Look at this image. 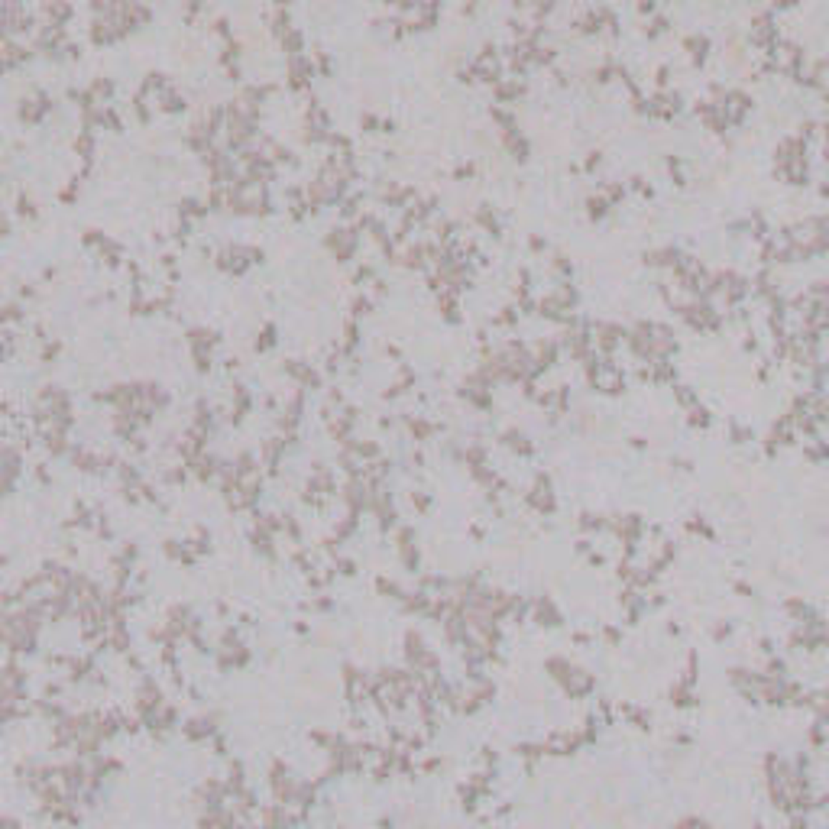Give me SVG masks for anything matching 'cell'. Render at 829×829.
Wrapping results in <instances>:
<instances>
[{
  "mask_svg": "<svg viewBox=\"0 0 829 829\" xmlns=\"http://www.w3.org/2000/svg\"><path fill=\"white\" fill-rule=\"evenodd\" d=\"M263 260H266V253H263L260 246H243V243L224 246L220 253H214V266H218L220 273H227V275H243L246 269L260 266Z\"/></svg>",
  "mask_w": 829,
  "mask_h": 829,
  "instance_id": "6da1fadb",
  "label": "cell"
},
{
  "mask_svg": "<svg viewBox=\"0 0 829 829\" xmlns=\"http://www.w3.org/2000/svg\"><path fill=\"white\" fill-rule=\"evenodd\" d=\"M162 703H166V693H162L159 681L153 674H140V687L133 693V713L143 719V726H146V719H153L162 710Z\"/></svg>",
  "mask_w": 829,
  "mask_h": 829,
  "instance_id": "7a4b0ae2",
  "label": "cell"
},
{
  "mask_svg": "<svg viewBox=\"0 0 829 829\" xmlns=\"http://www.w3.org/2000/svg\"><path fill=\"white\" fill-rule=\"evenodd\" d=\"M395 557H399L402 570L405 574H422V551H418V534L412 525H399L395 528Z\"/></svg>",
  "mask_w": 829,
  "mask_h": 829,
  "instance_id": "3957f363",
  "label": "cell"
},
{
  "mask_svg": "<svg viewBox=\"0 0 829 829\" xmlns=\"http://www.w3.org/2000/svg\"><path fill=\"white\" fill-rule=\"evenodd\" d=\"M282 372H285L295 386L308 389V392H321V389H324V372L317 370V366L305 363V360H295V357L285 360V363H282Z\"/></svg>",
  "mask_w": 829,
  "mask_h": 829,
  "instance_id": "277c9868",
  "label": "cell"
},
{
  "mask_svg": "<svg viewBox=\"0 0 829 829\" xmlns=\"http://www.w3.org/2000/svg\"><path fill=\"white\" fill-rule=\"evenodd\" d=\"M218 732H220V716H218V713H201V716H191V719H185V723H182V736H185V742H191V745L211 742Z\"/></svg>",
  "mask_w": 829,
  "mask_h": 829,
  "instance_id": "5b68a950",
  "label": "cell"
},
{
  "mask_svg": "<svg viewBox=\"0 0 829 829\" xmlns=\"http://www.w3.org/2000/svg\"><path fill=\"white\" fill-rule=\"evenodd\" d=\"M166 626H169L172 632H176L178 639L185 641L191 629H204V619L195 616V609H191L188 603H176V606H169V609H166Z\"/></svg>",
  "mask_w": 829,
  "mask_h": 829,
  "instance_id": "8992f818",
  "label": "cell"
},
{
  "mask_svg": "<svg viewBox=\"0 0 829 829\" xmlns=\"http://www.w3.org/2000/svg\"><path fill=\"white\" fill-rule=\"evenodd\" d=\"M285 454H288V444L279 431L269 434L266 441H260V460H263V470H266L269 479L279 477V467H282V460H285Z\"/></svg>",
  "mask_w": 829,
  "mask_h": 829,
  "instance_id": "52a82bcc",
  "label": "cell"
},
{
  "mask_svg": "<svg viewBox=\"0 0 829 829\" xmlns=\"http://www.w3.org/2000/svg\"><path fill=\"white\" fill-rule=\"evenodd\" d=\"M195 803L201 810H218L230 803V794H227V780L224 778H208L198 784L195 790Z\"/></svg>",
  "mask_w": 829,
  "mask_h": 829,
  "instance_id": "ba28073f",
  "label": "cell"
},
{
  "mask_svg": "<svg viewBox=\"0 0 829 829\" xmlns=\"http://www.w3.org/2000/svg\"><path fill=\"white\" fill-rule=\"evenodd\" d=\"M23 454H26V450H23L20 444H14V441L4 444V496H14L16 492V483H20V477H23Z\"/></svg>",
  "mask_w": 829,
  "mask_h": 829,
  "instance_id": "9c48e42d",
  "label": "cell"
},
{
  "mask_svg": "<svg viewBox=\"0 0 829 829\" xmlns=\"http://www.w3.org/2000/svg\"><path fill=\"white\" fill-rule=\"evenodd\" d=\"M253 661V651L240 641L233 648H214V664H218L220 674H233V671H243L246 664Z\"/></svg>",
  "mask_w": 829,
  "mask_h": 829,
  "instance_id": "30bf717a",
  "label": "cell"
},
{
  "mask_svg": "<svg viewBox=\"0 0 829 829\" xmlns=\"http://www.w3.org/2000/svg\"><path fill=\"white\" fill-rule=\"evenodd\" d=\"M188 464V470H191V477L198 479V483H218V477H220V464H224V457H218V454H211V450H204V454H198V457H191V460H185Z\"/></svg>",
  "mask_w": 829,
  "mask_h": 829,
  "instance_id": "8fae6325",
  "label": "cell"
},
{
  "mask_svg": "<svg viewBox=\"0 0 829 829\" xmlns=\"http://www.w3.org/2000/svg\"><path fill=\"white\" fill-rule=\"evenodd\" d=\"M94 671H98V654H94V651L71 654L68 668H65V681H68L71 687H78V683H88V681H91Z\"/></svg>",
  "mask_w": 829,
  "mask_h": 829,
  "instance_id": "7c38bea8",
  "label": "cell"
},
{
  "mask_svg": "<svg viewBox=\"0 0 829 829\" xmlns=\"http://www.w3.org/2000/svg\"><path fill=\"white\" fill-rule=\"evenodd\" d=\"M68 464L75 467L78 473H91V477H101V450H91L88 444H71Z\"/></svg>",
  "mask_w": 829,
  "mask_h": 829,
  "instance_id": "4fadbf2b",
  "label": "cell"
},
{
  "mask_svg": "<svg viewBox=\"0 0 829 829\" xmlns=\"http://www.w3.org/2000/svg\"><path fill=\"white\" fill-rule=\"evenodd\" d=\"M52 107H56V101H52L49 94H36V98H29L20 104V120L29 123V127H39V123L52 113Z\"/></svg>",
  "mask_w": 829,
  "mask_h": 829,
  "instance_id": "5bb4252c",
  "label": "cell"
},
{
  "mask_svg": "<svg viewBox=\"0 0 829 829\" xmlns=\"http://www.w3.org/2000/svg\"><path fill=\"white\" fill-rule=\"evenodd\" d=\"M402 424H405V434L412 437L414 444H428L431 437L441 431V424L428 422L424 414H402Z\"/></svg>",
  "mask_w": 829,
  "mask_h": 829,
  "instance_id": "9a60e30c",
  "label": "cell"
},
{
  "mask_svg": "<svg viewBox=\"0 0 829 829\" xmlns=\"http://www.w3.org/2000/svg\"><path fill=\"white\" fill-rule=\"evenodd\" d=\"M250 548H253V554H260L263 561L275 564L279 561V544H275V534L266 532V528H250Z\"/></svg>",
  "mask_w": 829,
  "mask_h": 829,
  "instance_id": "2e32d148",
  "label": "cell"
},
{
  "mask_svg": "<svg viewBox=\"0 0 829 829\" xmlns=\"http://www.w3.org/2000/svg\"><path fill=\"white\" fill-rule=\"evenodd\" d=\"M162 554H166V561H172V564H182V567H198V561L201 557L191 551V544L188 541H178V538H166L162 541Z\"/></svg>",
  "mask_w": 829,
  "mask_h": 829,
  "instance_id": "e0dca14e",
  "label": "cell"
},
{
  "mask_svg": "<svg viewBox=\"0 0 829 829\" xmlns=\"http://www.w3.org/2000/svg\"><path fill=\"white\" fill-rule=\"evenodd\" d=\"M414 389V370L408 363H399V372H395V380L386 386V392H382V399L386 402H395L402 399V395H408Z\"/></svg>",
  "mask_w": 829,
  "mask_h": 829,
  "instance_id": "ac0fdd59",
  "label": "cell"
},
{
  "mask_svg": "<svg viewBox=\"0 0 829 829\" xmlns=\"http://www.w3.org/2000/svg\"><path fill=\"white\" fill-rule=\"evenodd\" d=\"M185 344H188V350H211L214 353L220 347V334L211 327H188Z\"/></svg>",
  "mask_w": 829,
  "mask_h": 829,
  "instance_id": "d6986e66",
  "label": "cell"
},
{
  "mask_svg": "<svg viewBox=\"0 0 829 829\" xmlns=\"http://www.w3.org/2000/svg\"><path fill=\"white\" fill-rule=\"evenodd\" d=\"M431 603H434V596H431L424 586H418V590H408L405 599H402L399 606H402V612H405V616H428Z\"/></svg>",
  "mask_w": 829,
  "mask_h": 829,
  "instance_id": "ffe728a7",
  "label": "cell"
},
{
  "mask_svg": "<svg viewBox=\"0 0 829 829\" xmlns=\"http://www.w3.org/2000/svg\"><path fill=\"white\" fill-rule=\"evenodd\" d=\"M94 519H98V509H91L88 502H75L71 506V519L65 522V528L68 532H94Z\"/></svg>",
  "mask_w": 829,
  "mask_h": 829,
  "instance_id": "44dd1931",
  "label": "cell"
},
{
  "mask_svg": "<svg viewBox=\"0 0 829 829\" xmlns=\"http://www.w3.org/2000/svg\"><path fill=\"white\" fill-rule=\"evenodd\" d=\"M317 794H321V784L317 780H298V794H295V810L311 813L317 807Z\"/></svg>",
  "mask_w": 829,
  "mask_h": 829,
  "instance_id": "7402d4cb",
  "label": "cell"
},
{
  "mask_svg": "<svg viewBox=\"0 0 829 829\" xmlns=\"http://www.w3.org/2000/svg\"><path fill=\"white\" fill-rule=\"evenodd\" d=\"M224 780H227V794L230 797H237L240 790L246 787V765L240 758H227V774H224Z\"/></svg>",
  "mask_w": 829,
  "mask_h": 829,
  "instance_id": "603a6c76",
  "label": "cell"
},
{
  "mask_svg": "<svg viewBox=\"0 0 829 829\" xmlns=\"http://www.w3.org/2000/svg\"><path fill=\"white\" fill-rule=\"evenodd\" d=\"M36 706V716H43L46 723H59L62 716H68V710H65V703L62 700H49V696H39V700H33Z\"/></svg>",
  "mask_w": 829,
  "mask_h": 829,
  "instance_id": "cb8c5ba5",
  "label": "cell"
},
{
  "mask_svg": "<svg viewBox=\"0 0 829 829\" xmlns=\"http://www.w3.org/2000/svg\"><path fill=\"white\" fill-rule=\"evenodd\" d=\"M191 424L214 431V424H218V408H214L208 399H198L195 408H191Z\"/></svg>",
  "mask_w": 829,
  "mask_h": 829,
  "instance_id": "d4e9b609",
  "label": "cell"
},
{
  "mask_svg": "<svg viewBox=\"0 0 829 829\" xmlns=\"http://www.w3.org/2000/svg\"><path fill=\"white\" fill-rule=\"evenodd\" d=\"M107 641H111V651H117V654L133 651V635H130V626H111V629H107Z\"/></svg>",
  "mask_w": 829,
  "mask_h": 829,
  "instance_id": "484cf974",
  "label": "cell"
},
{
  "mask_svg": "<svg viewBox=\"0 0 829 829\" xmlns=\"http://www.w3.org/2000/svg\"><path fill=\"white\" fill-rule=\"evenodd\" d=\"M282 534H285V544H292V548H298V544H305V532H302V522L295 519L292 512H282Z\"/></svg>",
  "mask_w": 829,
  "mask_h": 829,
  "instance_id": "4316f807",
  "label": "cell"
},
{
  "mask_svg": "<svg viewBox=\"0 0 829 829\" xmlns=\"http://www.w3.org/2000/svg\"><path fill=\"white\" fill-rule=\"evenodd\" d=\"M360 519H363L360 512H350V509H347V512L337 519V525H334V534H337L340 541H350L353 534L360 532Z\"/></svg>",
  "mask_w": 829,
  "mask_h": 829,
  "instance_id": "83f0119b",
  "label": "cell"
},
{
  "mask_svg": "<svg viewBox=\"0 0 829 829\" xmlns=\"http://www.w3.org/2000/svg\"><path fill=\"white\" fill-rule=\"evenodd\" d=\"M275 344H279V327H275L273 321H266L260 327V334H256V340H253V350L256 353H269Z\"/></svg>",
  "mask_w": 829,
  "mask_h": 829,
  "instance_id": "f1b7e54d",
  "label": "cell"
},
{
  "mask_svg": "<svg viewBox=\"0 0 829 829\" xmlns=\"http://www.w3.org/2000/svg\"><path fill=\"white\" fill-rule=\"evenodd\" d=\"M146 405H153L156 412H166V408L172 405V395L166 386H159V382H146Z\"/></svg>",
  "mask_w": 829,
  "mask_h": 829,
  "instance_id": "f546056e",
  "label": "cell"
},
{
  "mask_svg": "<svg viewBox=\"0 0 829 829\" xmlns=\"http://www.w3.org/2000/svg\"><path fill=\"white\" fill-rule=\"evenodd\" d=\"M376 593H380L382 599H392V603H402L408 590H405V586H402V584H395V580H389L386 574H380V576H376Z\"/></svg>",
  "mask_w": 829,
  "mask_h": 829,
  "instance_id": "4dcf8cb0",
  "label": "cell"
},
{
  "mask_svg": "<svg viewBox=\"0 0 829 829\" xmlns=\"http://www.w3.org/2000/svg\"><path fill=\"white\" fill-rule=\"evenodd\" d=\"M185 541L191 544V551H195L198 557H208V554H211V551H214V548H211V532H208V528H204V525H195V532H191V538H185Z\"/></svg>",
  "mask_w": 829,
  "mask_h": 829,
  "instance_id": "1f68e13d",
  "label": "cell"
},
{
  "mask_svg": "<svg viewBox=\"0 0 829 829\" xmlns=\"http://www.w3.org/2000/svg\"><path fill=\"white\" fill-rule=\"evenodd\" d=\"M117 483L120 486H140L143 483L140 464H133V460H120V467H117Z\"/></svg>",
  "mask_w": 829,
  "mask_h": 829,
  "instance_id": "d6a6232c",
  "label": "cell"
},
{
  "mask_svg": "<svg viewBox=\"0 0 829 829\" xmlns=\"http://www.w3.org/2000/svg\"><path fill=\"white\" fill-rule=\"evenodd\" d=\"M334 580H337V570H334V567H317V570H311V574H308V586H311V590H317V593H324Z\"/></svg>",
  "mask_w": 829,
  "mask_h": 829,
  "instance_id": "836d02e7",
  "label": "cell"
},
{
  "mask_svg": "<svg viewBox=\"0 0 829 829\" xmlns=\"http://www.w3.org/2000/svg\"><path fill=\"white\" fill-rule=\"evenodd\" d=\"M353 454H357L360 460H376V457H382V447H380V441H366V437H357V444H353Z\"/></svg>",
  "mask_w": 829,
  "mask_h": 829,
  "instance_id": "e575fe53",
  "label": "cell"
},
{
  "mask_svg": "<svg viewBox=\"0 0 829 829\" xmlns=\"http://www.w3.org/2000/svg\"><path fill=\"white\" fill-rule=\"evenodd\" d=\"M370 778H372V784H386V780H392V778H399L395 774V765H389V761H370Z\"/></svg>",
  "mask_w": 829,
  "mask_h": 829,
  "instance_id": "d590c367",
  "label": "cell"
},
{
  "mask_svg": "<svg viewBox=\"0 0 829 829\" xmlns=\"http://www.w3.org/2000/svg\"><path fill=\"white\" fill-rule=\"evenodd\" d=\"M162 479H166V483H169V486H185V483H188V479H191V470H188V464H185V460H178L176 467H169V470L162 473Z\"/></svg>",
  "mask_w": 829,
  "mask_h": 829,
  "instance_id": "8d00e7d4",
  "label": "cell"
},
{
  "mask_svg": "<svg viewBox=\"0 0 829 829\" xmlns=\"http://www.w3.org/2000/svg\"><path fill=\"white\" fill-rule=\"evenodd\" d=\"M408 502H412V509H414L418 515H428V512H431V506H434L431 492H424V489H412V492H408Z\"/></svg>",
  "mask_w": 829,
  "mask_h": 829,
  "instance_id": "74e56055",
  "label": "cell"
},
{
  "mask_svg": "<svg viewBox=\"0 0 829 829\" xmlns=\"http://www.w3.org/2000/svg\"><path fill=\"white\" fill-rule=\"evenodd\" d=\"M334 596H327V593H317V596H311L308 603L302 606V609H308V612H321V616H327V612H334Z\"/></svg>",
  "mask_w": 829,
  "mask_h": 829,
  "instance_id": "f35d334b",
  "label": "cell"
},
{
  "mask_svg": "<svg viewBox=\"0 0 829 829\" xmlns=\"http://www.w3.org/2000/svg\"><path fill=\"white\" fill-rule=\"evenodd\" d=\"M191 363H195L198 376H208L214 370V353L211 350H191Z\"/></svg>",
  "mask_w": 829,
  "mask_h": 829,
  "instance_id": "ab89813d",
  "label": "cell"
},
{
  "mask_svg": "<svg viewBox=\"0 0 829 829\" xmlns=\"http://www.w3.org/2000/svg\"><path fill=\"white\" fill-rule=\"evenodd\" d=\"M94 534H98L101 541H113L111 515H107V512H101V509H98V519H94Z\"/></svg>",
  "mask_w": 829,
  "mask_h": 829,
  "instance_id": "60d3db41",
  "label": "cell"
},
{
  "mask_svg": "<svg viewBox=\"0 0 829 829\" xmlns=\"http://www.w3.org/2000/svg\"><path fill=\"white\" fill-rule=\"evenodd\" d=\"M330 567L337 570V576H347V580H350V576H357V561H353V557L337 554L334 561H330Z\"/></svg>",
  "mask_w": 829,
  "mask_h": 829,
  "instance_id": "b9f144b4",
  "label": "cell"
},
{
  "mask_svg": "<svg viewBox=\"0 0 829 829\" xmlns=\"http://www.w3.org/2000/svg\"><path fill=\"white\" fill-rule=\"evenodd\" d=\"M59 353H62V340H46L43 350H39V363H46V366L56 363Z\"/></svg>",
  "mask_w": 829,
  "mask_h": 829,
  "instance_id": "7bdbcfd3",
  "label": "cell"
},
{
  "mask_svg": "<svg viewBox=\"0 0 829 829\" xmlns=\"http://www.w3.org/2000/svg\"><path fill=\"white\" fill-rule=\"evenodd\" d=\"M308 742L315 745V748H321V752H327L330 742H334V732H327V729H311L308 732Z\"/></svg>",
  "mask_w": 829,
  "mask_h": 829,
  "instance_id": "ee69618b",
  "label": "cell"
},
{
  "mask_svg": "<svg viewBox=\"0 0 829 829\" xmlns=\"http://www.w3.org/2000/svg\"><path fill=\"white\" fill-rule=\"evenodd\" d=\"M372 311V298L370 295H360V298H353V305H350V317H366Z\"/></svg>",
  "mask_w": 829,
  "mask_h": 829,
  "instance_id": "f6af8a7d",
  "label": "cell"
},
{
  "mask_svg": "<svg viewBox=\"0 0 829 829\" xmlns=\"http://www.w3.org/2000/svg\"><path fill=\"white\" fill-rule=\"evenodd\" d=\"M16 214H20L23 220H33L36 214H39V211H36V204H33V198H26V195L16 198Z\"/></svg>",
  "mask_w": 829,
  "mask_h": 829,
  "instance_id": "bcb514c9",
  "label": "cell"
},
{
  "mask_svg": "<svg viewBox=\"0 0 829 829\" xmlns=\"http://www.w3.org/2000/svg\"><path fill=\"white\" fill-rule=\"evenodd\" d=\"M211 752L218 755V758H230V742H227L224 732H218V736L211 738Z\"/></svg>",
  "mask_w": 829,
  "mask_h": 829,
  "instance_id": "7dc6e473",
  "label": "cell"
},
{
  "mask_svg": "<svg viewBox=\"0 0 829 829\" xmlns=\"http://www.w3.org/2000/svg\"><path fill=\"white\" fill-rule=\"evenodd\" d=\"M65 687H71V683L65 681V677H62V681H46V687H43V696H49V700H59V696L65 693Z\"/></svg>",
  "mask_w": 829,
  "mask_h": 829,
  "instance_id": "c3c4849f",
  "label": "cell"
},
{
  "mask_svg": "<svg viewBox=\"0 0 829 829\" xmlns=\"http://www.w3.org/2000/svg\"><path fill=\"white\" fill-rule=\"evenodd\" d=\"M405 738H408V729H402V726H386V742L389 745H405Z\"/></svg>",
  "mask_w": 829,
  "mask_h": 829,
  "instance_id": "681fc988",
  "label": "cell"
},
{
  "mask_svg": "<svg viewBox=\"0 0 829 829\" xmlns=\"http://www.w3.org/2000/svg\"><path fill=\"white\" fill-rule=\"evenodd\" d=\"M506 444L512 450H519V454H532V444H528L522 434H515V431H509V434H506Z\"/></svg>",
  "mask_w": 829,
  "mask_h": 829,
  "instance_id": "f907efd6",
  "label": "cell"
},
{
  "mask_svg": "<svg viewBox=\"0 0 829 829\" xmlns=\"http://www.w3.org/2000/svg\"><path fill=\"white\" fill-rule=\"evenodd\" d=\"M117 554L120 557H127V561H140V544L136 541H120V548H117Z\"/></svg>",
  "mask_w": 829,
  "mask_h": 829,
  "instance_id": "816d5d0a",
  "label": "cell"
},
{
  "mask_svg": "<svg viewBox=\"0 0 829 829\" xmlns=\"http://www.w3.org/2000/svg\"><path fill=\"white\" fill-rule=\"evenodd\" d=\"M33 479L39 486H52V473H49V464H33Z\"/></svg>",
  "mask_w": 829,
  "mask_h": 829,
  "instance_id": "f5cc1de1",
  "label": "cell"
},
{
  "mask_svg": "<svg viewBox=\"0 0 829 829\" xmlns=\"http://www.w3.org/2000/svg\"><path fill=\"white\" fill-rule=\"evenodd\" d=\"M123 664H127V668L133 671V674H146V664H143V658H140L136 651H127V654H123Z\"/></svg>",
  "mask_w": 829,
  "mask_h": 829,
  "instance_id": "db71d44e",
  "label": "cell"
},
{
  "mask_svg": "<svg viewBox=\"0 0 829 829\" xmlns=\"http://www.w3.org/2000/svg\"><path fill=\"white\" fill-rule=\"evenodd\" d=\"M444 768V761L441 758H424L422 765H418V771H424V774H434V771H441Z\"/></svg>",
  "mask_w": 829,
  "mask_h": 829,
  "instance_id": "11a10c76",
  "label": "cell"
},
{
  "mask_svg": "<svg viewBox=\"0 0 829 829\" xmlns=\"http://www.w3.org/2000/svg\"><path fill=\"white\" fill-rule=\"evenodd\" d=\"M292 629H295V635H308V632H311L308 619H295V626H292Z\"/></svg>",
  "mask_w": 829,
  "mask_h": 829,
  "instance_id": "9f6ffc18",
  "label": "cell"
},
{
  "mask_svg": "<svg viewBox=\"0 0 829 829\" xmlns=\"http://www.w3.org/2000/svg\"><path fill=\"white\" fill-rule=\"evenodd\" d=\"M408 460H412V467H424V454H422V450H412V457H408Z\"/></svg>",
  "mask_w": 829,
  "mask_h": 829,
  "instance_id": "6f0895ef",
  "label": "cell"
},
{
  "mask_svg": "<svg viewBox=\"0 0 829 829\" xmlns=\"http://www.w3.org/2000/svg\"><path fill=\"white\" fill-rule=\"evenodd\" d=\"M380 428L382 431H392L395 428V418H380Z\"/></svg>",
  "mask_w": 829,
  "mask_h": 829,
  "instance_id": "680465c9",
  "label": "cell"
},
{
  "mask_svg": "<svg viewBox=\"0 0 829 829\" xmlns=\"http://www.w3.org/2000/svg\"><path fill=\"white\" fill-rule=\"evenodd\" d=\"M240 626L250 629V626H253V616H250V612H243V616H240Z\"/></svg>",
  "mask_w": 829,
  "mask_h": 829,
  "instance_id": "91938a15",
  "label": "cell"
},
{
  "mask_svg": "<svg viewBox=\"0 0 829 829\" xmlns=\"http://www.w3.org/2000/svg\"><path fill=\"white\" fill-rule=\"evenodd\" d=\"M188 696H191V700H195V703H201V700H204V696H201V690H198V687H188Z\"/></svg>",
  "mask_w": 829,
  "mask_h": 829,
  "instance_id": "94428289",
  "label": "cell"
}]
</instances>
